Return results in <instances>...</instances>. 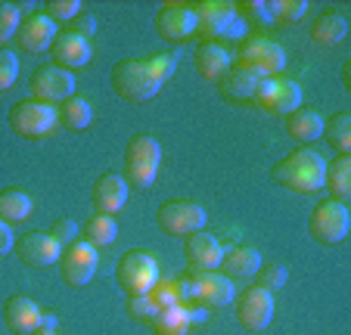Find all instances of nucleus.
<instances>
[{"label":"nucleus","mask_w":351,"mask_h":335,"mask_svg":"<svg viewBox=\"0 0 351 335\" xmlns=\"http://www.w3.org/2000/svg\"><path fill=\"white\" fill-rule=\"evenodd\" d=\"M237 10H243L245 19L258 22V25H274L271 3H265V0H249V3H243V7H237Z\"/></svg>","instance_id":"40"},{"label":"nucleus","mask_w":351,"mask_h":335,"mask_svg":"<svg viewBox=\"0 0 351 335\" xmlns=\"http://www.w3.org/2000/svg\"><path fill=\"white\" fill-rule=\"evenodd\" d=\"M186 273H190V304H199V308H206V310L233 304L237 286L227 276H221L218 270H212V273H193V270H186Z\"/></svg>","instance_id":"10"},{"label":"nucleus","mask_w":351,"mask_h":335,"mask_svg":"<svg viewBox=\"0 0 351 335\" xmlns=\"http://www.w3.org/2000/svg\"><path fill=\"white\" fill-rule=\"evenodd\" d=\"M56 314L50 308H40V329H56Z\"/></svg>","instance_id":"45"},{"label":"nucleus","mask_w":351,"mask_h":335,"mask_svg":"<svg viewBox=\"0 0 351 335\" xmlns=\"http://www.w3.org/2000/svg\"><path fill=\"white\" fill-rule=\"evenodd\" d=\"M16 78H19V60L13 50L0 47V93H7L16 84Z\"/></svg>","instance_id":"36"},{"label":"nucleus","mask_w":351,"mask_h":335,"mask_svg":"<svg viewBox=\"0 0 351 335\" xmlns=\"http://www.w3.org/2000/svg\"><path fill=\"white\" fill-rule=\"evenodd\" d=\"M208 221V211L202 205L190 202V199H171V202L159 205L156 211V223L165 236H190L199 233Z\"/></svg>","instance_id":"8"},{"label":"nucleus","mask_w":351,"mask_h":335,"mask_svg":"<svg viewBox=\"0 0 351 335\" xmlns=\"http://www.w3.org/2000/svg\"><path fill=\"white\" fill-rule=\"evenodd\" d=\"M342 84H345V90H348V60L342 62Z\"/></svg>","instance_id":"47"},{"label":"nucleus","mask_w":351,"mask_h":335,"mask_svg":"<svg viewBox=\"0 0 351 335\" xmlns=\"http://www.w3.org/2000/svg\"><path fill=\"white\" fill-rule=\"evenodd\" d=\"M56 267H60L62 283H66L69 289H81V286H87L93 280V273H97V249L87 245L84 239H75L72 245H66V249L60 251Z\"/></svg>","instance_id":"9"},{"label":"nucleus","mask_w":351,"mask_h":335,"mask_svg":"<svg viewBox=\"0 0 351 335\" xmlns=\"http://www.w3.org/2000/svg\"><path fill=\"white\" fill-rule=\"evenodd\" d=\"M81 13V3L78 0H50V3H47V19L53 22H62V25H69V22L75 19V16Z\"/></svg>","instance_id":"37"},{"label":"nucleus","mask_w":351,"mask_h":335,"mask_svg":"<svg viewBox=\"0 0 351 335\" xmlns=\"http://www.w3.org/2000/svg\"><path fill=\"white\" fill-rule=\"evenodd\" d=\"M3 323L16 335H32L40 326V308L28 295H10L3 304Z\"/></svg>","instance_id":"22"},{"label":"nucleus","mask_w":351,"mask_h":335,"mask_svg":"<svg viewBox=\"0 0 351 335\" xmlns=\"http://www.w3.org/2000/svg\"><path fill=\"white\" fill-rule=\"evenodd\" d=\"M261 81H265V78H258V75H252V72H245V69H239V66H230V72L218 81V84H221V97L230 99V103H252L255 93H258Z\"/></svg>","instance_id":"24"},{"label":"nucleus","mask_w":351,"mask_h":335,"mask_svg":"<svg viewBox=\"0 0 351 335\" xmlns=\"http://www.w3.org/2000/svg\"><path fill=\"white\" fill-rule=\"evenodd\" d=\"M153 22L156 34L162 40H171V44H180V40L196 34V13L190 3H165V7H159Z\"/></svg>","instance_id":"16"},{"label":"nucleus","mask_w":351,"mask_h":335,"mask_svg":"<svg viewBox=\"0 0 351 335\" xmlns=\"http://www.w3.org/2000/svg\"><path fill=\"white\" fill-rule=\"evenodd\" d=\"M50 53H53V66L66 69V72H72V69H84L87 62H90V40L81 38V34H72V32H56L53 44H50Z\"/></svg>","instance_id":"19"},{"label":"nucleus","mask_w":351,"mask_h":335,"mask_svg":"<svg viewBox=\"0 0 351 335\" xmlns=\"http://www.w3.org/2000/svg\"><path fill=\"white\" fill-rule=\"evenodd\" d=\"M56 38V25L47 19L44 13H32V16H22L19 28H16V47L25 53H44L50 50Z\"/></svg>","instance_id":"18"},{"label":"nucleus","mask_w":351,"mask_h":335,"mask_svg":"<svg viewBox=\"0 0 351 335\" xmlns=\"http://www.w3.org/2000/svg\"><path fill=\"white\" fill-rule=\"evenodd\" d=\"M32 335H60V332H56V329H40V326H38Z\"/></svg>","instance_id":"48"},{"label":"nucleus","mask_w":351,"mask_h":335,"mask_svg":"<svg viewBox=\"0 0 351 335\" xmlns=\"http://www.w3.org/2000/svg\"><path fill=\"white\" fill-rule=\"evenodd\" d=\"M324 174L326 162L314 149H295L271 168V177L277 180V186L298 193V196H314V193L324 190Z\"/></svg>","instance_id":"1"},{"label":"nucleus","mask_w":351,"mask_h":335,"mask_svg":"<svg viewBox=\"0 0 351 335\" xmlns=\"http://www.w3.org/2000/svg\"><path fill=\"white\" fill-rule=\"evenodd\" d=\"M115 280H119L121 292L128 298L134 295H149L156 283H159V258L146 249H131L119 258L115 264Z\"/></svg>","instance_id":"5"},{"label":"nucleus","mask_w":351,"mask_h":335,"mask_svg":"<svg viewBox=\"0 0 351 335\" xmlns=\"http://www.w3.org/2000/svg\"><path fill=\"white\" fill-rule=\"evenodd\" d=\"M10 127H13L16 137L25 140H44L53 134L56 127V109L47 103H38V99H19L10 109Z\"/></svg>","instance_id":"7"},{"label":"nucleus","mask_w":351,"mask_h":335,"mask_svg":"<svg viewBox=\"0 0 351 335\" xmlns=\"http://www.w3.org/2000/svg\"><path fill=\"white\" fill-rule=\"evenodd\" d=\"M196 72L202 75L206 81H221L233 66V56L227 47H221L218 40H202L196 47Z\"/></svg>","instance_id":"21"},{"label":"nucleus","mask_w":351,"mask_h":335,"mask_svg":"<svg viewBox=\"0 0 351 335\" xmlns=\"http://www.w3.org/2000/svg\"><path fill=\"white\" fill-rule=\"evenodd\" d=\"M22 22V10L16 3H7V0H0V47L7 44V40L16 38V28Z\"/></svg>","instance_id":"35"},{"label":"nucleus","mask_w":351,"mask_h":335,"mask_svg":"<svg viewBox=\"0 0 351 335\" xmlns=\"http://www.w3.org/2000/svg\"><path fill=\"white\" fill-rule=\"evenodd\" d=\"M50 233H53V239L66 249V245H72L75 239H78V223H75L72 217H60V221H53Z\"/></svg>","instance_id":"41"},{"label":"nucleus","mask_w":351,"mask_h":335,"mask_svg":"<svg viewBox=\"0 0 351 335\" xmlns=\"http://www.w3.org/2000/svg\"><path fill=\"white\" fill-rule=\"evenodd\" d=\"M149 326L156 335H186L190 332V314H186L184 304H171V308L156 310Z\"/></svg>","instance_id":"30"},{"label":"nucleus","mask_w":351,"mask_h":335,"mask_svg":"<svg viewBox=\"0 0 351 335\" xmlns=\"http://www.w3.org/2000/svg\"><path fill=\"white\" fill-rule=\"evenodd\" d=\"M128 314H131L134 320L149 323L156 317V308H153V301H149V295H134V298H128Z\"/></svg>","instance_id":"43"},{"label":"nucleus","mask_w":351,"mask_h":335,"mask_svg":"<svg viewBox=\"0 0 351 335\" xmlns=\"http://www.w3.org/2000/svg\"><path fill=\"white\" fill-rule=\"evenodd\" d=\"M252 106H258L267 115H289L302 106V87L292 78H265L258 84Z\"/></svg>","instance_id":"11"},{"label":"nucleus","mask_w":351,"mask_h":335,"mask_svg":"<svg viewBox=\"0 0 351 335\" xmlns=\"http://www.w3.org/2000/svg\"><path fill=\"white\" fill-rule=\"evenodd\" d=\"M159 168H162V146L153 134H134L128 140V149H125V184L128 186H137V190H146L153 186L156 177H159Z\"/></svg>","instance_id":"3"},{"label":"nucleus","mask_w":351,"mask_h":335,"mask_svg":"<svg viewBox=\"0 0 351 335\" xmlns=\"http://www.w3.org/2000/svg\"><path fill=\"white\" fill-rule=\"evenodd\" d=\"M286 267L283 264H261V270L258 273H255V286H258V289H265V292H280L286 286Z\"/></svg>","instance_id":"34"},{"label":"nucleus","mask_w":351,"mask_h":335,"mask_svg":"<svg viewBox=\"0 0 351 335\" xmlns=\"http://www.w3.org/2000/svg\"><path fill=\"white\" fill-rule=\"evenodd\" d=\"M324 186L332 202H342V205L348 202L351 199V156H336L326 164Z\"/></svg>","instance_id":"26"},{"label":"nucleus","mask_w":351,"mask_h":335,"mask_svg":"<svg viewBox=\"0 0 351 335\" xmlns=\"http://www.w3.org/2000/svg\"><path fill=\"white\" fill-rule=\"evenodd\" d=\"M320 137L339 152V156H348L351 152V115L348 112H336L324 121V134Z\"/></svg>","instance_id":"32"},{"label":"nucleus","mask_w":351,"mask_h":335,"mask_svg":"<svg viewBox=\"0 0 351 335\" xmlns=\"http://www.w3.org/2000/svg\"><path fill=\"white\" fill-rule=\"evenodd\" d=\"M184 258L193 273H212V270H218L221 258H224V245H221L218 236L199 230L184 236Z\"/></svg>","instance_id":"15"},{"label":"nucleus","mask_w":351,"mask_h":335,"mask_svg":"<svg viewBox=\"0 0 351 335\" xmlns=\"http://www.w3.org/2000/svg\"><path fill=\"white\" fill-rule=\"evenodd\" d=\"M13 245H16V239H13V230H10V223L0 221V258L7 255Z\"/></svg>","instance_id":"44"},{"label":"nucleus","mask_w":351,"mask_h":335,"mask_svg":"<svg viewBox=\"0 0 351 335\" xmlns=\"http://www.w3.org/2000/svg\"><path fill=\"white\" fill-rule=\"evenodd\" d=\"M218 270H221V276H227V280H230V283H233V280H252V276L261 270V255H258V249L237 245V249L224 251Z\"/></svg>","instance_id":"23"},{"label":"nucleus","mask_w":351,"mask_h":335,"mask_svg":"<svg viewBox=\"0 0 351 335\" xmlns=\"http://www.w3.org/2000/svg\"><path fill=\"white\" fill-rule=\"evenodd\" d=\"M348 34V19L342 13H320L311 25V40L317 47H336Z\"/></svg>","instance_id":"27"},{"label":"nucleus","mask_w":351,"mask_h":335,"mask_svg":"<svg viewBox=\"0 0 351 335\" xmlns=\"http://www.w3.org/2000/svg\"><path fill=\"white\" fill-rule=\"evenodd\" d=\"M193 13H196V34H202V38H208V40L227 34L230 22L239 16L237 7L224 3V0H202V3L193 7Z\"/></svg>","instance_id":"17"},{"label":"nucleus","mask_w":351,"mask_h":335,"mask_svg":"<svg viewBox=\"0 0 351 335\" xmlns=\"http://www.w3.org/2000/svg\"><path fill=\"white\" fill-rule=\"evenodd\" d=\"M149 301H153L156 310L162 308H171V304H180L178 298V286H174V280H159V283L149 289Z\"/></svg>","instance_id":"38"},{"label":"nucleus","mask_w":351,"mask_h":335,"mask_svg":"<svg viewBox=\"0 0 351 335\" xmlns=\"http://www.w3.org/2000/svg\"><path fill=\"white\" fill-rule=\"evenodd\" d=\"M186 314H190V326H193V323H206V320H208V310H206V308H199V304L186 308Z\"/></svg>","instance_id":"46"},{"label":"nucleus","mask_w":351,"mask_h":335,"mask_svg":"<svg viewBox=\"0 0 351 335\" xmlns=\"http://www.w3.org/2000/svg\"><path fill=\"white\" fill-rule=\"evenodd\" d=\"M286 134H289L295 143H314L324 134V119H320L317 109H308V106H298L295 112L286 115Z\"/></svg>","instance_id":"25"},{"label":"nucleus","mask_w":351,"mask_h":335,"mask_svg":"<svg viewBox=\"0 0 351 335\" xmlns=\"http://www.w3.org/2000/svg\"><path fill=\"white\" fill-rule=\"evenodd\" d=\"M348 230H351V214L342 202L324 199V202L314 205L311 217H308V233H311L314 243L342 245L348 239Z\"/></svg>","instance_id":"6"},{"label":"nucleus","mask_w":351,"mask_h":335,"mask_svg":"<svg viewBox=\"0 0 351 335\" xmlns=\"http://www.w3.org/2000/svg\"><path fill=\"white\" fill-rule=\"evenodd\" d=\"M13 249H16V258H19L25 267L44 270V267H53V264L60 261L62 245L56 243L50 230H32V233L16 239Z\"/></svg>","instance_id":"13"},{"label":"nucleus","mask_w":351,"mask_h":335,"mask_svg":"<svg viewBox=\"0 0 351 335\" xmlns=\"http://www.w3.org/2000/svg\"><path fill=\"white\" fill-rule=\"evenodd\" d=\"M233 304H237L239 326L249 329V332H261V329H267V323H271V317H274V295L265 292V289H258V286L239 292V295L233 298Z\"/></svg>","instance_id":"14"},{"label":"nucleus","mask_w":351,"mask_h":335,"mask_svg":"<svg viewBox=\"0 0 351 335\" xmlns=\"http://www.w3.org/2000/svg\"><path fill=\"white\" fill-rule=\"evenodd\" d=\"M93 119V109L90 103H87L84 97H69L66 103H60V109H56V125L66 127V131H84L87 125H90Z\"/></svg>","instance_id":"29"},{"label":"nucleus","mask_w":351,"mask_h":335,"mask_svg":"<svg viewBox=\"0 0 351 335\" xmlns=\"http://www.w3.org/2000/svg\"><path fill=\"white\" fill-rule=\"evenodd\" d=\"M146 60H149V69H153V75L162 84H165L174 75V69H178V56H171V53H156V56H146Z\"/></svg>","instance_id":"39"},{"label":"nucleus","mask_w":351,"mask_h":335,"mask_svg":"<svg viewBox=\"0 0 351 335\" xmlns=\"http://www.w3.org/2000/svg\"><path fill=\"white\" fill-rule=\"evenodd\" d=\"M233 66L258 75V78H280V72L286 69V50L265 34H245L237 47Z\"/></svg>","instance_id":"4"},{"label":"nucleus","mask_w":351,"mask_h":335,"mask_svg":"<svg viewBox=\"0 0 351 335\" xmlns=\"http://www.w3.org/2000/svg\"><path fill=\"white\" fill-rule=\"evenodd\" d=\"M271 13H274V22H280V25H295V22L305 19L308 3L305 0H274Z\"/></svg>","instance_id":"33"},{"label":"nucleus","mask_w":351,"mask_h":335,"mask_svg":"<svg viewBox=\"0 0 351 335\" xmlns=\"http://www.w3.org/2000/svg\"><path fill=\"white\" fill-rule=\"evenodd\" d=\"M128 190H131V186L125 184L121 174H103V177H97V184H93V190H90V202H93V208H97V214L115 217V211L125 208Z\"/></svg>","instance_id":"20"},{"label":"nucleus","mask_w":351,"mask_h":335,"mask_svg":"<svg viewBox=\"0 0 351 335\" xmlns=\"http://www.w3.org/2000/svg\"><path fill=\"white\" fill-rule=\"evenodd\" d=\"M28 87H32V99L38 103H66L69 97H75V75L60 66H40L34 69Z\"/></svg>","instance_id":"12"},{"label":"nucleus","mask_w":351,"mask_h":335,"mask_svg":"<svg viewBox=\"0 0 351 335\" xmlns=\"http://www.w3.org/2000/svg\"><path fill=\"white\" fill-rule=\"evenodd\" d=\"M112 90L119 93L125 103H149L156 93L162 90V81L153 75L146 56H128L112 66Z\"/></svg>","instance_id":"2"},{"label":"nucleus","mask_w":351,"mask_h":335,"mask_svg":"<svg viewBox=\"0 0 351 335\" xmlns=\"http://www.w3.org/2000/svg\"><path fill=\"white\" fill-rule=\"evenodd\" d=\"M28 214H34L32 196H25L22 190H0V221L22 223L28 221Z\"/></svg>","instance_id":"31"},{"label":"nucleus","mask_w":351,"mask_h":335,"mask_svg":"<svg viewBox=\"0 0 351 335\" xmlns=\"http://www.w3.org/2000/svg\"><path fill=\"white\" fill-rule=\"evenodd\" d=\"M66 32L81 34V38H87V40H90L93 34H97V16H93V13H84V10H81V13L75 16V19L66 25Z\"/></svg>","instance_id":"42"},{"label":"nucleus","mask_w":351,"mask_h":335,"mask_svg":"<svg viewBox=\"0 0 351 335\" xmlns=\"http://www.w3.org/2000/svg\"><path fill=\"white\" fill-rule=\"evenodd\" d=\"M81 239L87 245H93V249H109L119 239V223H115L112 214H93L81 227Z\"/></svg>","instance_id":"28"}]
</instances>
